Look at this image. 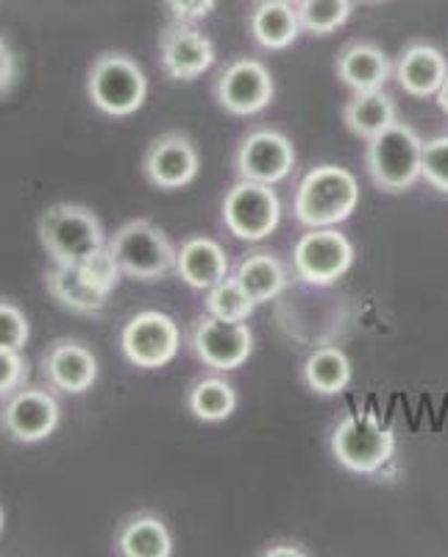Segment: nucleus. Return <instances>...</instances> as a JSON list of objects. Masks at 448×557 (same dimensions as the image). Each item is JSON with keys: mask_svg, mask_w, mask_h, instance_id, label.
Returning a JSON list of instances; mask_svg holds the SVG:
<instances>
[{"mask_svg": "<svg viewBox=\"0 0 448 557\" xmlns=\"http://www.w3.org/2000/svg\"><path fill=\"white\" fill-rule=\"evenodd\" d=\"M192 351L212 371H237L253 355V332L246 321L201 315L192 326Z\"/></svg>", "mask_w": 448, "mask_h": 557, "instance_id": "11", "label": "nucleus"}, {"mask_svg": "<svg viewBox=\"0 0 448 557\" xmlns=\"http://www.w3.org/2000/svg\"><path fill=\"white\" fill-rule=\"evenodd\" d=\"M59 418H62V407H59L57 396L45 387L26 385L3 401L0 426L9 441L32 446L42 444L57 432Z\"/></svg>", "mask_w": 448, "mask_h": 557, "instance_id": "10", "label": "nucleus"}, {"mask_svg": "<svg viewBox=\"0 0 448 557\" xmlns=\"http://www.w3.org/2000/svg\"><path fill=\"white\" fill-rule=\"evenodd\" d=\"M368 3H379V0H368Z\"/></svg>", "mask_w": 448, "mask_h": 557, "instance_id": "39", "label": "nucleus"}, {"mask_svg": "<svg viewBox=\"0 0 448 557\" xmlns=\"http://www.w3.org/2000/svg\"><path fill=\"white\" fill-rule=\"evenodd\" d=\"M248 26H251V37L265 51H285L303 32L296 3H290V0H262V3H257Z\"/></svg>", "mask_w": 448, "mask_h": 557, "instance_id": "21", "label": "nucleus"}, {"mask_svg": "<svg viewBox=\"0 0 448 557\" xmlns=\"http://www.w3.org/2000/svg\"><path fill=\"white\" fill-rule=\"evenodd\" d=\"M257 307L259 305L248 296V290L237 282V276H226L215 287H209L207 301H203V310L209 315L223 318V321H248Z\"/></svg>", "mask_w": 448, "mask_h": 557, "instance_id": "28", "label": "nucleus"}, {"mask_svg": "<svg viewBox=\"0 0 448 557\" xmlns=\"http://www.w3.org/2000/svg\"><path fill=\"white\" fill-rule=\"evenodd\" d=\"M45 290L59 307L76 312V315H98L109 301L107 293L89 285L78 265L51 262V271H45Z\"/></svg>", "mask_w": 448, "mask_h": 557, "instance_id": "20", "label": "nucleus"}, {"mask_svg": "<svg viewBox=\"0 0 448 557\" xmlns=\"http://www.w3.org/2000/svg\"><path fill=\"white\" fill-rule=\"evenodd\" d=\"M298 20L301 28L312 37H328L343 28L351 17V0H298Z\"/></svg>", "mask_w": 448, "mask_h": 557, "instance_id": "27", "label": "nucleus"}, {"mask_svg": "<svg viewBox=\"0 0 448 557\" xmlns=\"http://www.w3.org/2000/svg\"><path fill=\"white\" fill-rule=\"evenodd\" d=\"M187 407L203 424H221L237 410V391L223 376H203L190 387Z\"/></svg>", "mask_w": 448, "mask_h": 557, "instance_id": "26", "label": "nucleus"}, {"mask_svg": "<svg viewBox=\"0 0 448 557\" xmlns=\"http://www.w3.org/2000/svg\"><path fill=\"white\" fill-rule=\"evenodd\" d=\"M121 348L132 366L142 371L171 366L182 348V330L167 312L142 310L128 318L121 332Z\"/></svg>", "mask_w": 448, "mask_h": 557, "instance_id": "9", "label": "nucleus"}, {"mask_svg": "<svg viewBox=\"0 0 448 557\" xmlns=\"http://www.w3.org/2000/svg\"><path fill=\"white\" fill-rule=\"evenodd\" d=\"M109 248L121 262L123 276L137 278V282H157L176 271L178 248H173L164 228L142 218L123 223L109 240Z\"/></svg>", "mask_w": 448, "mask_h": 557, "instance_id": "5", "label": "nucleus"}, {"mask_svg": "<svg viewBox=\"0 0 448 557\" xmlns=\"http://www.w3.org/2000/svg\"><path fill=\"white\" fill-rule=\"evenodd\" d=\"M28 376H32V366L23 351H0V401L14 396L20 387H26Z\"/></svg>", "mask_w": 448, "mask_h": 557, "instance_id": "32", "label": "nucleus"}, {"mask_svg": "<svg viewBox=\"0 0 448 557\" xmlns=\"http://www.w3.org/2000/svg\"><path fill=\"white\" fill-rule=\"evenodd\" d=\"M201 171V153L196 143L182 132H167L148 146L142 173L157 190H182L192 184Z\"/></svg>", "mask_w": 448, "mask_h": 557, "instance_id": "13", "label": "nucleus"}, {"mask_svg": "<svg viewBox=\"0 0 448 557\" xmlns=\"http://www.w3.org/2000/svg\"><path fill=\"white\" fill-rule=\"evenodd\" d=\"M368 173L385 193H405L423 178V139L407 123H393L368 139Z\"/></svg>", "mask_w": 448, "mask_h": 557, "instance_id": "4", "label": "nucleus"}, {"mask_svg": "<svg viewBox=\"0 0 448 557\" xmlns=\"http://www.w3.org/2000/svg\"><path fill=\"white\" fill-rule=\"evenodd\" d=\"M448 76V59L435 45H410L396 64V82L407 96L435 98Z\"/></svg>", "mask_w": 448, "mask_h": 557, "instance_id": "18", "label": "nucleus"}, {"mask_svg": "<svg viewBox=\"0 0 448 557\" xmlns=\"http://www.w3.org/2000/svg\"><path fill=\"white\" fill-rule=\"evenodd\" d=\"M39 368L48 387L67 396H82L98 382V357L84 343L70 341V337L51 343Z\"/></svg>", "mask_w": 448, "mask_h": 557, "instance_id": "16", "label": "nucleus"}, {"mask_svg": "<svg viewBox=\"0 0 448 557\" xmlns=\"http://www.w3.org/2000/svg\"><path fill=\"white\" fill-rule=\"evenodd\" d=\"M273 96H276L273 73L259 59H237L221 70L215 82L217 103L237 117L265 112Z\"/></svg>", "mask_w": 448, "mask_h": 557, "instance_id": "12", "label": "nucleus"}, {"mask_svg": "<svg viewBox=\"0 0 448 557\" xmlns=\"http://www.w3.org/2000/svg\"><path fill=\"white\" fill-rule=\"evenodd\" d=\"M32 337V323L14 301L0 298V351H23Z\"/></svg>", "mask_w": 448, "mask_h": 557, "instance_id": "30", "label": "nucleus"}, {"mask_svg": "<svg viewBox=\"0 0 448 557\" xmlns=\"http://www.w3.org/2000/svg\"><path fill=\"white\" fill-rule=\"evenodd\" d=\"M159 62L176 82H196L215 64V42L192 23H173L159 39Z\"/></svg>", "mask_w": 448, "mask_h": 557, "instance_id": "15", "label": "nucleus"}, {"mask_svg": "<svg viewBox=\"0 0 448 557\" xmlns=\"http://www.w3.org/2000/svg\"><path fill=\"white\" fill-rule=\"evenodd\" d=\"M223 223L237 240L259 243L282 223V201L273 184L240 178L223 198Z\"/></svg>", "mask_w": 448, "mask_h": 557, "instance_id": "7", "label": "nucleus"}, {"mask_svg": "<svg viewBox=\"0 0 448 557\" xmlns=\"http://www.w3.org/2000/svg\"><path fill=\"white\" fill-rule=\"evenodd\" d=\"M217 0H164V9L171 12L173 23H198L215 12Z\"/></svg>", "mask_w": 448, "mask_h": 557, "instance_id": "33", "label": "nucleus"}, {"mask_svg": "<svg viewBox=\"0 0 448 557\" xmlns=\"http://www.w3.org/2000/svg\"><path fill=\"white\" fill-rule=\"evenodd\" d=\"M265 557H303V552L298 549V546L285 544V546H271V549H265Z\"/></svg>", "mask_w": 448, "mask_h": 557, "instance_id": "35", "label": "nucleus"}, {"mask_svg": "<svg viewBox=\"0 0 448 557\" xmlns=\"http://www.w3.org/2000/svg\"><path fill=\"white\" fill-rule=\"evenodd\" d=\"M0 532H3V507H0Z\"/></svg>", "mask_w": 448, "mask_h": 557, "instance_id": "37", "label": "nucleus"}, {"mask_svg": "<svg viewBox=\"0 0 448 557\" xmlns=\"http://www.w3.org/2000/svg\"><path fill=\"white\" fill-rule=\"evenodd\" d=\"M253 3H262V0H253ZM290 3H298V0H290Z\"/></svg>", "mask_w": 448, "mask_h": 557, "instance_id": "38", "label": "nucleus"}, {"mask_svg": "<svg viewBox=\"0 0 448 557\" xmlns=\"http://www.w3.org/2000/svg\"><path fill=\"white\" fill-rule=\"evenodd\" d=\"M20 76V62H17V53L14 48L9 45L7 37H0V98L9 96L17 84Z\"/></svg>", "mask_w": 448, "mask_h": 557, "instance_id": "34", "label": "nucleus"}, {"mask_svg": "<svg viewBox=\"0 0 448 557\" xmlns=\"http://www.w3.org/2000/svg\"><path fill=\"white\" fill-rule=\"evenodd\" d=\"M78 268H82V273L87 276V282L92 287H98L101 293H107V296H112L114 290H117V285H121L123 278V271H121V262H117V257L112 253V248L101 246L96 248V251L89 253V257H84L82 262H76Z\"/></svg>", "mask_w": 448, "mask_h": 557, "instance_id": "29", "label": "nucleus"}, {"mask_svg": "<svg viewBox=\"0 0 448 557\" xmlns=\"http://www.w3.org/2000/svg\"><path fill=\"white\" fill-rule=\"evenodd\" d=\"M423 178L448 196V134L423 143Z\"/></svg>", "mask_w": 448, "mask_h": 557, "instance_id": "31", "label": "nucleus"}, {"mask_svg": "<svg viewBox=\"0 0 448 557\" xmlns=\"http://www.w3.org/2000/svg\"><path fill=\"white\" fill-rule=\"evenodd\" d=\"M228 253L212 237H187L176 253V276L192 290H209L228 276Z\"/></svg>", "mask_w": 448, "mask_h": 557, "instance_id": "17", "label": "nucleus"}, {"mask_svg": "<svg viewBox=\"0 0 448 557\" xmlns=\"http://www.w3.org/2000/svg\"><path fill=\"white\" fill-rule=\"evenodd\" d=\"M360 207V182L348 168L318 165L301 178L293 201L296 221L307 228L340 226Z\"/></svg>", "mask_w": 448, "mask_h": 557, "instance_id": "1", "label": "nucleus"}, {"mask_svg": "<svg viewBox=\"0 0 448 557\" xmlns=\"http://www.w3.org/2000/svg\"><path fill=\"white\" fill-rule=\"evenodd\" d=\"M337 78L353 92L365 89H382L393 73V64L379 45L351 42L337 57Z\"/></svg>", "mask_w": 448, "mask_h": 557, "instance_id": "19", "label": "nucleus"}, {"mask_svg": "<svg viewBox=\"0 0 448 557\" xmlns=\"http://www.w3.org/2000/svg\"><path fill=\"white\" fill-rule=\"evenodd\" d=\"M296 168V146L287 134L276 128H257L240 143L237 173L248 182L278 184Z\"/></svg>", "mask_w": 448, "mask_h": 557, "instance_id": "14", "label": "nucleus"}, {"mask_svg": "<svg viewBox=\"0 0 448 557\" xmlns=\"http://www.w3.org/2000/svg\"><path fill=\"white\" fill-rule=\"evenodd\" d=\"M87 96L92 107L107 117L137 114L148 98L146 70L128 53H101L87 73Z\"/></svg>", "mask_w": 448, "mask_h": 557, "instance_id": "3", "label": "nucleus"}, {"mask_svg": "<svg viewBox=\"0 0 448 557\" xmlns=\"http://www.w3.org/2000/svg\"><path fill=\"white\" fill-rule=\"evenodd\" d=\"M328 446L343 469L353 474H376L393 460L396 435L371 412H353L335 426Z\"/></svg>", "mask_w": 448, "mask_h": 557, "instance_id": "6", "label": "nucleus"}, {"mask_svg": "<svg viewBox=\"0 0 448 557\" xmlns=\"http://www.w3.org/2000/svg\"><path fill=\"white\" fill-rule=\"evenodd\" d=\"M398 121L396 101L387 96L385 89H365V92H353L351 101L343 109V123L353 137L373 139L376 134L385 132L387 126Z\"/></svg>", "mask_w": 448, "mask_h": 557, "instance_id": "22", "label": "nucleus"}, {"mask_svg": "<svg viewBox=\"0 0 448 557\" xmlns=\"http://www.w3.org/2000/svg\"><path fill=\"white\" fill-rule=\"evenodd\" d=\"M353 265V243L337 226L310 228L293 246V268L301 282L328 287L340 282Z\"/></svg>", "mask_w": 448, "mask_h": 557, "instance_id": "8", "label": "nucleus"}, {"mask_svg": "<svg viewBox=\"0 0 448 557\" xmlns=\"http://www.w3.org/2000/svg\"><path fill=\"white\" fill-rule=\"evenodd\" d=\"M114 546L126 557H171L173 535L159 516L139 513L123 521Z\"/></svg>", "mask_w": 448, "mask_h": 557, "instance_id": "23", "label": "nucleus"}, {"mask_svg": "<svg viewBox=\"0 0 448 557\" xmlns=\"http://www.w3.org/2000/svg\"><path fill=\"white\" fill-rule=\"evenodd\" d=\"M351 360L343 348H318L303 362V382L321 396H340L351 385Z\"/></svg>", "mask_w": 448, "mask_h": 557, "instance_id": "25", "label": "nucleus"}, {"mask_svg": "<svg viewBox=\"0 0 448 557\" xmlns=\"http://www.w3.org/2000/svg\"><path fill=\"white\" fill-rule=\"evenodd\" d=\"M437 107L443 109V112L448 114V76H446V82H443V87H440V92H437Z\"/></svg>", "mask_w": 448, "mask_h": 557, "instance_id": "36", "label": "nucleus"}, {"mask_svg": "<svg viewBox=\"0 0 448 557\" xmlns=\"http://www.w3.org/2000/svg\"><path fill=\"white\" fill-rule=\"evenodd\" d=\"M37 235L45 253L57 265H76L84 257L107 246L101 221L84 203H53L39 215Z\"/></svg>", "mask_w": 448, "mask_h": 557, "instance_id": "2", "label": "nucleus"}, {"mask_svg": "<svg viewBox=\"0 0 448 557\" xmlns=\"http://www.w3.org/2000/svg\"><path fill=\"white\" fill-rule=\"evenodd\" d=\"M234 276L257 305H267L276 296H282V290L287 287V268L271 251H253L242 257Z\"/></svg>", "mask_w": 448, "mask_h": 557, "instance_id": "24", "label": "nucleus"}]
</instances>
